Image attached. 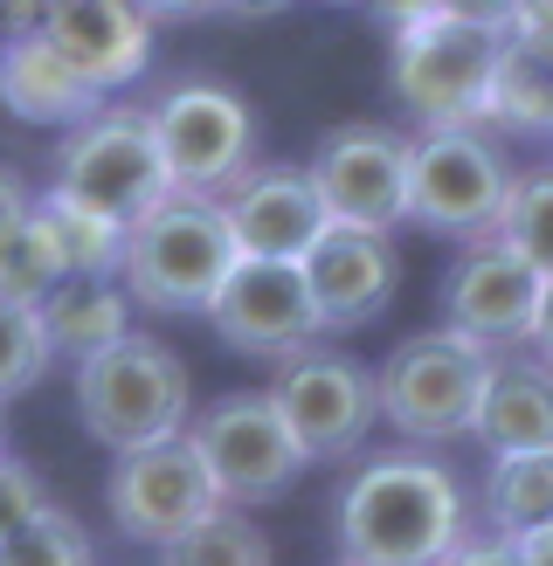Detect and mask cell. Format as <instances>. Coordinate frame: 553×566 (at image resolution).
<instances>
[{
  "label": "cell",
  "instance_id": "cell-25",
  "mask_svg": "<svg viewBox=\"0 0 553 566\" xmlns=\"http://www.w3.org/2000/svg\"><path fill=\"white\" fill-rule=\"evenodd\" d=\"M498 242H512L540 276H553V166L512 174L505 214H498Z\"/></svg>",
  "mask_w": 553,
  "mask_h": 566
},
{
  "label": "cell",
  "instance_id": "cell-1",
  "mask_svg": "<svg viewBox=\"0 0 553 566\" xmlns=\"http://www.w3.org/2000/svg\"><path fill=\"white\" fill-rule=\"evenodd\" d=\"M470 532V504L450 463L422 449L367 457L340 504H332V546L353 566H442Z\"/></svg>",
  "mask_w": 553,
  "mask_h": 566
},
{
  "label": "cell",
  "instance_id": "cell-8",
  "mask_svg": "<svg viewBox=\"0 0 553 566\" xmlns=\"http://www.w3.org/2000/svg\"><path fill=\"white\" fill-rule=\"evenodd\" d=\"M153 138L166 159V180L180 193H221L236 174L257 166V111L229 83L187 76L153 104Z\"/></svg>",
  "mask_w": 553,
  "mask_h": 566
},
{
  "label": "cell",
  "instance_id": "cell-41",
  "mask_svg": "<svg viewBox=\"0 0 553 566\" xmlns=\"http://www.w3.org/2000/svg\"><path fill=\"white\" fill-rule=\"evenodd\" d=\"M332 566H353V559H332Z\"/></svg>",
  "mask_w": 553,
  "mask_h": 566
},
{
  "label": "cell",
  "instance_id": "cell-39",
  "mask_svg": "<svg viewBox=\"0 0 553 566\" xmlns=\"http://www.w3.org/2000/svg\"><path fill=\"white\" fill-rule=\"evenodd\" d=\"M221 14H236V21H270V14H284L291 0H215Z\"/></svg>",
  "mask_w": 553,
  "mask_h": 566
},
{
  "label": "cell",
  "instance_id": "cell-27",
  "mask_svg": "<svg viewBox=\"0 0 553 566\" xmlns=\"http://www.w3.org/2000/svg\"><path fill=\"white\" fill-rule=\"evenodd\" d=\"M546 97H553V70L533 63V55H519V49L505 42V55H498V76H491L484 125H498V132H540V125H546Z\"/></svg>",
  "mask_w": 553,
  "mask_h": 566
},
{
  "label": "cell",
  "instance_id": "cell-6",
  "mask_svg": "<svg viewBox=\"0 0 553 566\" xmlns=\"http://www.w3.org/2000/svg\"><path fill=\"white\" fill-rule=\"evenodd\" d=\"M55 193H70V201L125 221V229L146 208H159L166 193H174V180H166L159 138H153V111L104 104L83 125H70L63 153H55Z\"/></svg>",
  "mask_w": 553,
  "mask_h": 566
},
{
  "label": "cell",
  "instance_id": "cell-7",
  "mask_svg": "<svg viewBox=\"0 0 553 566\" xmlns=\"http://www.w3.org/2000/svg\"><path fill=\"white\" fill-rule=\"evenodd\" d=\"M512 193V166L505 153L484 138V125H442L408 138V221L450 242H478L498 235Z\"/></svg>",
  "mask_w": 553,
  "mask_h": 566
},
{
  "label": "cell",
  "instance_id": "cell-40",
  "mask_svg": "<svg viewBox=\"0 0 553 566\" xmlns=\"http://www.w3.org/2000/svg\"><path fill=\"white\" fill-rule=\"evenodd\" d=\"M540 138H553V97H546V125H540Z\"/></svg>",
  "mask_w": 553,
  "mask_h": 566
},
{
  "label": "cell",
  "instance_id": "cell-32",
  "mask_svg": "<svg viewBox=\"0 0 553 566\" xmlns=\"http://www.w3.org/2000/svg\"><path fill=\"white\" fill-rule=\"evenodd\" d=\"M442 14H457V21H478V28H498L505 35V21L519 14V0H436Z\"/></svg>",
  "mask_w": 553,
  "mask_h": 566
},
{
  "label": "cell",
  "instance_id": "cell-38",
  "mask_svg": "<svg viewBox=\"0 0 553 566\" xmlns=\"http://www.w3.org/2000/svg\"><path fill=\"white\" fill-rule=\"evenodd\" d=\"M28 28H42V0H0V42L28 35Z\"/></svg>",
  "mask_w": 553,
  "mask_h": 566
},
{
  "label": "cell",
  "instance_id": "cell-29",
  "mask_svg": "<svg viewBox=\"0 0 553 566\" xmlns=\"http://www.w3.org/2000/svg\"><path fill=\"white\" fill-rule=\"evenodd\" d=\"M49 504V491H42V476L28 470L21 457H8V449H0V539H8L14 525H28Z\"/></svg>",
  "mask_w": 553,
  "mask_h": 566
},
{
  "label": "cell",
  "instance_id": "cell-17",
  "mask_svg": "<svg viewBox=\"0 0 553 566\" xmlns=\"http://www.w3.org/2000/svg\"><path fill=\"white\" fill-rule=\"evenodd\" d=\"M42 35L111 97L118 83L146 76L153 63V21L132 0H42Z\"/></svg>",
  "mask_w": 553,
  "mask_h": 566
},
{
  "label": "cell",
  "instance_id": "cell-26",
  "mask_svg": "<svg viewBox=\"0 0 553 566\" xmlns=\"http://www.w3.org/2000/svg\"><path fill=\"white\" fill-rule=\"evenodd\" d=\"M0 566H97V546L63 504H42L28 525L0 539Z\"/></svg>",
  "mask_w": 553,
  "mask_h": 566
},
{
  "label": "cell",
  "instance_id": "cell-31",
  "mask_svg": "<svg viewBox=\"0 0 553 566\" xmlns=\"http://www.w3.org/2000/svg\"><path fill=\"white\" fill-rule=\"evenodd\" d=\"M442 566H519V559H512V539H498V532H463V546Z\"/></svg>",
  "mask_w": 553,
  "mask_h": 566
},
{
  "label": "cell",
  "instance_id": "cell-19",
  "mask_svg": "<svg viewBox=\"0 0 553 566\" xmlns=\"http://www.w3.org/2000/svg\"><path fill=\"white\" fill-rule=\"evenodd\" d=\"M491 457H519V449H553V366L533 353H491V374L470 415Z\"/></svg>",
  "mask_w": 553,
  "mask_h": 566
},
{
  "label": "cell",
  "instance_id": "cell-37",
  "mask_svg": "<svg viewBox=\"0 0 553 566\" xmlns=\"http://www.w3.org/2000/svg\"><path fill=\"white\" fill-rule=\"evenodd\" d=\"M512 559H519V566H553V525L519 532V539H512Z\"/></svg>",
  "mask_w": 553,
  "mask_h": 566
},
{
  "label": "cell",
  "instance_id": "cell-21",
  "mask_svg": "<svg viewBox=\"0 0 553 566\" xmlns=\"http://www.w3.org/2000/svg\"><path fill=\"white\" fill-rule=\"evenodd\" d=\"M484 532L519 539L533 525H553V449H519V457H491L484 470Z\"/></svg>",
  "mask_w": 553,
  "mask_h": 566
},
{
  "label": "cell",
  "instance_id": "cell-36",
  "mask_svg": "<svg viewBox=\"0 0 553 566\" xmlns=\"http://www.w3.org/2000/svg\"><path fill=\"white\" fill-rule=\"evenodd\" d=\"M132 8L159 28V21H194V14H215V0H132Z\"/></svg>",
  "mask_w": 553,
  "mask_h": 566
},
{
  "label": "cell",
  "instance_id": "cell-2",
  "mask_svg": "<svg viewBox=\"0 0 553 566\" xmlns=\"http://www.w3.org/2000/svg\"><path fill=\"white\" fill-rule=\"evenodd\" d=\"M236 235H229V214H221L215 193H166L159 208H146L125 229V270L118 283L132 291L138 311H166V318H194L201 311L208 318V304L215 291L229 283L236 270Z\"/></svg>",
  "mask_w": 553,
  "mask_h": 566
},
{
  "label": "cell",
  "instance_id": "cell-18",
  "mask_svg": "<svg viewBox=\"0 0 553 566\" xmlns=\"http://www.w3.org/2000/svg\"><path fill=\"white\" fill-rule=\"evenodd\" d=\"M0 111H14L21 125H83L91 111H104V91L83 76L42 28L0 42Z\"/></svg>",
  "mask_w": 553,
  "mask_h": 566
},
{
  "label": "cell",
  "instance_id": "cell-5",
  "mask_svg": "<svg viewBox=\"0 0 553 566\" xmlns=\"http://www.w3.org/2000/svg\"><path fill=\"white\" fill-rule=\"evenodd\" d=\"M484 374H491V346H478V338H463L450 325L415 332V338H401V346L380 359V374H374L380 421L395 436H408V442L470 436Z\"/></svg>",
  "mask_w": 553,
  "mask_h": 566
},
{
  "label": "cell",
  "instance_id": "cell-35",
  "mask_svg": "<svg viewBox=\"0 0 553 566\" xmlns=\"http://www.w3.org/2000/svg\"><path fill=\"white\" fill-rule=\"evenodd\" d=\"M28 208H35V193L21 187V174H14V166H0V229H14V221H21Z\"/></svg>",
  "mask_w": 553,
  "mask_h": 566
},
{
  "label": "cell",
  "instance_id": "cell-33",
  "mask_svg": "<svg viewBox=\"0 0 553 566\" xmlns=\"http://www.w3.org/2000/svg\"><path fill=\"white\" fill-rule=\"evenodd\" d=\"M359 8H367L387 35H395V28H408V21H422V14H436V0H359Z\"/></svg>",
  "mask_w": 553,
  "mask_h": 566
},
{
  "label": "cell",
  "instance_id": "cell-42",
  "mask_svg": "<svg viewBox=\"0 0 553 566\" xmlns=\"http://www.w3.org/2000/svg\"><path fill=\"white\" fill-rule=\"evenodd\" d=\"M0 449H8V436H0Z\"/></svg>",
  "mask_w": 553,
  "mask_h": 566
},
{
  "label": "cell",
  "instance_id": "cell-11",
  "mask_svg": "<svg viewBox=\"0 0 553 566\" xmlns=\"http://www.w3.org/2000/svg\"><path fill=\"white\" fill-rule=\"evenodd\" d=\"M312 187L340 229L395 235L408 221V138L387 125H340L312 153Z\"/></svg>",
  "mask_w": 553,
  "mask_h": 566
},
{
  "label": "cell",
  "instance_id": "cell-30",
  "mask_svg": "<svg viewBox=\"0 0 553 566\" xmlns=\"http://www.w3.org/2000/svg\"><path fill=\"white\" fill-rule=\"evenodd\" d=\"M505 42L553 70V0H519V14L505 21Z\"/></svg>",
  "mask_w": 553,
  "mask_h": 566
},
{
  "label": "cell",
  "instance_id": "cell-23",
  "mask_svg": "<svg viewBox=\"0 0 553 566\" xmlns=\"http://www.w3.org/2000/svg\"><path fill=\"white\" fill-rule=\"evenodd\" d=\"M159 566H276V553L263 525L242 518V504H215L201 525H187L180 539L159 546Z\"/></svg>",
  "mask_w": 553,
  "mask_h": 566
},
{
  "label": "cell",
  "instance_id": "cell-20",
  "mask_svg": "<svg viewBox=\"0 0 553 566\" xmlns=\"http://www.w3.org/2000/svg\"><path fill=\"white\" fill-rule=\"evenodd\" d=\"M35 311H42L49 353H63V359H91L132 332V291L118 276H63Z\"/></svg>",
  "mask_w": 553,
  "mask_h": 566
},
{
  "label": "cell",
  "instance_id": "cell-16",
  "mask_svg": "<svg viewBox=\"0 0 553 566\" xmlns=\"http://www.w3.org/2000/svg\"><path fill=\"white\" fill-rule=\"evenodd\" d=\"M298 263H304V283H312V304H319L325 332L367 325L374 311L395 297V276H401L387 235H374V229H340V221H332V229L304 249Z\"/></svg>",
  "mask_w": 553,
  "mask_h": 566
},
{
  "label": "cell",
  "instance_id": "cell-12",
  "mask_svg": "<svg viewBox=\"0 0 553 566\" xmlns=\"http://www.w3.org/2000/svg\"><path fill=\"white\" fill-rule=\"evenodd\" d=\"M208 325L221 332V346L257 353V359H291L304 346H319L325 332L304 263H276V256H236L229 283L208 304Z\"/></svg>",
  "mask_w": 553,
  "mask_h": 566
},
{
  "label": "cell",
  "instance_id": "cell-3",
  "mask_svg": "<svg viewBox=\"0 0 553 566\" xmlns=\"http://www.w3.org/2000/svg\"><path fill=\"white\" fill-rule=\"evenodd\" d=\"M187 415H194L187 366L159 338L125 332L118 346L76 359V421L111 457H132V449L187 436Z\"/></svg>",
  "mask_w": 553,
  "mask_h": 566
},
{
  "label": "cell",
  "instance_id": "cell-24",
  "mask_svg": "<svg viewBox=\"0 0 553 566\" xmlns=\"http://www.w3.org/2000/svg\"><path fill=\"white\" fill-rule=\"evenodd\" d=\"M63 276H70V270H63V256H55L49 229L35 221V208H28L14 229H0V297H8V304H28V311H35Z\"/></svg>",
  "mask_w": 553,
  "mask_h": 566
},
{
  "label": "cell",
  "instance_id": "cell-15",
  "mask_svg": "<svg viewBox=\"0 0 553 566\" xmlns=\"http://www.w3.org/2000/svg\"><path fill=\"white\" fill-rule=\"evenodd\" d=\"M215 201L229 214V235H236L242 256L298 263L304 249L332 229V214H325V201H319V187H312L304 166H249V174H236Z\"/></svg>",
  "mask_w": 553,
  "mask_h": 566
},
{
  "label": "cell",
  "instance_id": "cell-13",
  "mask_svg": "<svg viewBox=\"0 0 553 566\" xmlns=\"http://www.w3.org/2000/svg\"><path fill=\"white\" fill-rule=\"evenodd\" d=\"M104 504H111V518H118L125 539L166 546V539H180L187 525H201L221 504V491H215V476L201 463V449L187 436H174V442H153V449L118 457Z\"/></svg>",
  "mask_w": 553,
  "mask_h": 566
},
{
  "label": "cell",
  "instance_id": "cell-22",
  "mask_svg": "<svg viewBox=\"0 0 553 566\" xmlns=\"http://www.w3.org/2000/svg\"><path fill=\"white\" fill-rule=\"evenodd\" d=\"M35 221L49 229L55 256H63L70 276H118L125 270V221H111L97 208L70 201V193H35Z\"/></svg>",
  "mask_w": 553,
  "mask_h": 566
},
{
  "label": "cell",
  "instance_id": "cell-28",
  "mask_svg": "<svg viewBox=\"0 0 553 566\" xmlns=\"http://www.w3.org/2000/svg\"><path fill=\"white\" fill-rule=\"evenodd\" d=\"M49 332H42V311H28V304H8L0 297V408L21 401L28 387H35L49 374Z\"/></svg>",
  "mask_w": 553,
  "mask_h": 566
},
{
  "label": "cell",
  "instance_id": "cell-4",
  "mask_svg": "<svg viewBox=\"0 0 553 566\" xmlns=\"http://www.w3.org/2000/svg\"><path fill=\"white\" fill-rule=\"evenodd\" d=\"M498 55H505V35L478 21H457V14H422L395 28V55H387V83H395L401 111L422 132L442 125H484V104H491V76H498Z\"/></svg>",
  "mask_w": 553,
  "mask_h": 566
},
{
  "label": "cell",
  "instance_id": "cell-10",
  "mask_svg": "<svg viewBox=\"0 0 553 566\" xmlns=\"http://www.w3.org/2000/svg\"><path fill=\"white\" fill-rule=\"evenodd\" d=\"M270 401L284 415V429L298 436V449L312 463H340L353 457L367 429L380 421L374 401V374L346 353H325V346H304L291 359H276V380H270Z\"/></svg>",
  "mask_w": 553,
  "mask_h": 566
},
{
  "label": "cell",
  "instance_id": "cell-14",
  "mask_svg": "<svg viewBox=\"0 0 553 566\" xmlns=\"http://www.w3.org/2000/svg\"><path fill=\"white\" fill-rule=\"evenodd\" d=\"M540 291H546V276L512 242L478 235V242H463V256L442 276V325L478 338L491 353H519L525 332H533Z\"/></svg>",
  "mask_w": 553,
  "mask_h": 566
},
{
  "label": "cell",
  "instance_id": "cell-9",
  "mask_svg": "<svg viewBox=\"0 0 553 566\" xmlns=\"http://www.w3.org/2000/svg\"><path fill=\"white\" fill-rule=\"evenodd\" d=\"M187 442L201 449L221 504H270L312 470V457L298 449V436L284 429L270 394H229V401H215L187 429Z\"/></svg>",
  "mask_w": 553,
  "mask_h": 566
},
{
  "label": "cell",
  "instance_id": "cell-34",
  "mask_svg": "<svg viewBox=\"0 0 553 566\" xmlns=\"http://www.w3.org/2000/svg\"><path fill=\"white\" fill-rule=\"evenodd\" d=\"M525 353L546 359L553 366V276H546V291H540V311H533V332H525Z\"/></svg>",
  "mask_w": 553,
  "mask_h": 566
}]
</instances>
